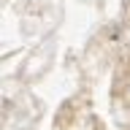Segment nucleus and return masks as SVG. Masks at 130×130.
<instances>
[]
</instances>
